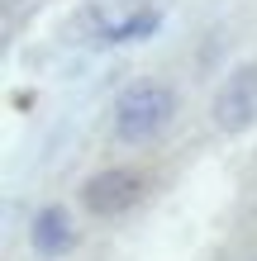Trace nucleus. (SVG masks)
Wrapping results in <instances>:
<instances>
[{"mask_svg": "<svg viewBox=\"0 0 257 261\" xmlns=\"http://www.w3.org/2000/svg\"><path fill=\"white\" fill-rule=\"evenodd\" d=\"M209 124L219 133H248L257 124V62H238L219 81L215 100H209Z\"/></svg>", "mask_w": 257, "mask_h": 261, "instance_id": "7ed1b4c3", "label": "nucleus"}, {"mask_svg": "<svg viewBox=\"0 0 257 261\" xmlns=\"http://www.w3.org/2000/svg\"><path fill=\"white\" fill-rule=\"evenodd\" d=\"M77 238L81 233H77V219L67 214V204H43V209H34V219H29V252L38 261L72 256Z\"/></svg>", "mask_w": 257, "mask_h": 261, "instance_id": "20e7f679", "label": "nucleus"}, {"mask_svg": "<svg viewBox=\"0 0 257 261\" xmlns=\"http://www.w3.org/2000/svg\"><path fill=\"white\" fill-rule=\"evenodd\" d=\"M157 24H162V14L157 10H143V14H129L124 24H114V29H105L100 43H133V38H148V34H157Z\"/></svg>", "mask_w": 257, "mask_h": 261, "instance_id": "39448f33", "label": "nucleus"}, {"mask_svg": "<svg viewBox=\"0 0 257 261\" xmlns=\"http://www.w3.org/2000/svg\"><path fill=\"white\" fill-rule=\"evenodd\" d=\"M77 195H81V209L90 214V219H124L129 209L143 204L148 176L138 171V166H105V171L81 180Z\"/></svg>", "mask_w": 257, "mask_h": 261, "instance_id": "f03ea898", "label": "nucleus"}, {"mask_svg": "<svg viewBox=\"0 0 257 261\" xmlns=\"http://www.w3.org/2000/svg\"><path fill=\"white\" fill-rule=\"evenodd\" d=\"M176 110H181V95L167 81H153L148 76V81H129L114 95L110 124H114V138L124 147H153L176 124Z\"/></svg>", "mask_w": 257, "mask_h": 261, "instance_id": "f257e3e1", "label": "nucleus"}, {"mask_svg": "<svg viewBox=\"0 0 257 261\" xmlns=\"http://www.w3.org/2000/svg\"><path fill=\"white\" fill-rule=\"evenodd\" d=\"M248 261H257V252H252V256H248Z\"/></svg>", "mask_w": 257, "mask_h": 261, "instance_id": "423d86ee", "label": "nucleus"}]
</instances>
